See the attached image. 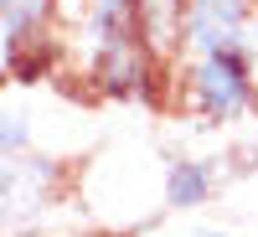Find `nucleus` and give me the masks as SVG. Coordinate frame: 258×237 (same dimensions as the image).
<instances>
[{
	"label": "nucleus",
	"mask_w": 258,
	"mask_h": 237,
	"mask_svg": "<svg viewBox=\"0 0 258 237\" xmlns=\"http://www.w3.org/2000/svg\"><path fill=\"white\" fill-rule=\"evenodd\" d=\"M170 83L181 93V109L207 129H227V124H243L258 114V72H253L248 41L186 57Z\"/></svg>",
	"instance_id": "obj_1"
},
{
	"label": "nucleus",
	"mask_w": 258,
	"mask_h": 237,
	"mask_svg": "<svg viewBox=\"0 0 258 237\" xmlns=\"http://www.w3.org/2000/svg\"><path fill=\"white\" fill-rule=\"evenodd\" d=\"M0 196H6V237H26L57 201V160H0Z\"/></svg>",
	"instance_id": "obj_2"
},
{
	"label": "nucleus",
	"mask_w": 258,
	"mask_h": 237,
	"mask_svg": "<svg viewBox=\"0 0 258 237\" xmlns=\"http://www.w3.org/2000/svg\"><path fill=\"white\" fill-rule=\"evenodd\" d=\"M253 16H258V0H186V57L243 47Z\"/></svg>",
	"instance_id": "obj_3"
},
{
	"label": "nucleus",
	"mask_w": 258,
	"mask_h": 237,
	"mask_svg": "<svg viewBox=\"0 0 258 237\" xmlns=\"http://www.w3.org/2000/svg\"><path fill=\"white\" fill-rule=\"evenodd\" d=\"M248 52H253V72H258V16H253V26H248Z\"/></svg>",
	"instance_id": "obj_7"
},
{
	"label": "nucleus",
	"mask_w": 258,
	"mask_h": 237,
	"mask_svg": "<svg viewBox=\"0 0 258 237\" xmlns=\"http://www.w3.org/2000/svg\"><path fill=\"white\" fill-rule=\"evenodd\" d=\"M21 155H31V114L11 103L0 114V160H21Z\"/></svg>",
	"instance_id": "obj_6"
},
{
	"label": "nucleus",
	"mask_w": 258,
	"mask_h": 237,
	"mask_svg": "<svg viewBox=\"0 0 258 237\" xmlns=\"http://www.w3.org/2000/svg\"><path fill=\"white\" fill-rule=\"evenodd\" d=\"M222 181H232L227 155H176V160H165V206L197 211L217 196Z\"/></svg>",
	"instance_id": "obj_5"
},
{
	"label": "nucleus",
	"mask_w": 258,
	"mask_h": 237,
	"mask_svg": "<svg viewBox=\"0 0 258 237\" xmlns=\"http://www.w3.org/2000/svg\"><path fill=\"white\" fill-rule=\"evenodd\" d=\"M57 21H62V0H0V62L52 47Z\"/></svg>",
	"instance_id": "obj_4"
},
{
	"label": "nucleus",
	"mask_w": 258,
	"mask_h": 237,
	"mask_svg": "<svg viewBox=\"0 0 258 237\" xmlns=\"http://www.w3.org/2000/svg\"><path fill=\"white\" fill-rule=\"evenodd\" d=\"M202 237H222V232H202Z\"/></svg>",
	"instance_id": "obj_8"
}]
</instances>
